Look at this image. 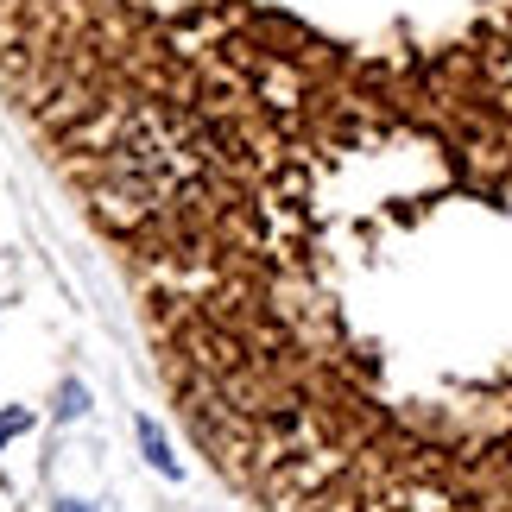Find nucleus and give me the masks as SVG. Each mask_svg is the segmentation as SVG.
<instances>
[{
	"label": "nucleus",
	"mask_w": 512,
	"mask_h": 512,
	"mask_svg": "<svg viewBox=\"0 0 512 512\" xmlns=\"http://www.w3.org/2000/svg\"><path fill=\"white\" fill-rule=\"evenodd\" d=\"M32 418H26V411H0V443H7V437H19V430H26Z\"/></svg>",
	"instance_id": "nucleus-3"
},
{
	"label": "nucleus",
	"mask_w": 512,
	"mask_h": 512,
	"mask_svg": "<svg viewBox=\"0 0 512 512\" xmlns=\"http://www.w3.org/2000/svg\"><path fill=\"white\" fill-rule=\"evenodd\" d=\"M266 512H512V7L266 83L89 215Z\"/></svg>",
	"instance_id": "nucleus-1"
},
{
	"label": "nucleus",
	"mask_w": 512,
	"mask_h": 512,
	"mask_svg": "<svg viewBox=\"0 0 512 512\" xmlns=\"http://www.w3.org/2000/svg\"><path fill=\"white\" fill-rule=\"evenodd\" d=\"M64 512H83V506H64Z\"/></svg>",
	"instance_id": "nucleus-4"
},
{
	"label": "nucleus",
	"mask_w": 512,
	"mask_h": 512,
	"mask_svg": "<svg viewBox=\"0 0 512 512\" xmlns=\"http://www.w3.org/2000/svg\"><path fill=\"white\" fill-rule=\"evenodd\" d=\"M140 443H146V456H152V468H165V475H177V462H171V449H165V437L152 424H140Z\"/></svg>",
	"instance_id": "nucleus-2"
}]
</instances>
